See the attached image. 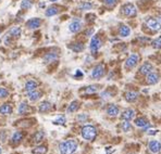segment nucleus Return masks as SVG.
<instances>
[{
  "label": "nucleus",
  "instance_id": "9b49d317",
  "mask_svg": "<svg viewBox=\"0 0 161 154\" xmlns=\"http://www.w3.org/2000/svg\"><path fill=\"white\" fill-rule=\"evenodd\" d=\"M80 28H82V22L80 20H74L69 25V30L71 33H78L80 30Z\"/></svg>",
  "mask_w": 161,
  "mask_h": 154
},
{
  "label": "nucleus",
  "instance_id": "6ab92c4d",
  "mask_svg": "<svg viewBox=\"0 0 161 154\" xmlns=\"http://www.w3.org/2000/svg\"><path fill=\"white\" fill-rule=\"evenodd\" d=\"M134 123L137 127H140V128H147L149 126V121H147L146 118H144V117H138V118L135 119Z\"/></svg>",
  "mask_w": 161,
  "mask_h": 154
},
{
  "label": "nucleus",
  "instance_id": "c9c22d12",
  "mask_svg": "<svg viewBox=\"0 0 161 154\" xmlns=\"http://www.w3.org/2000/svg\"><path fill=\"white\" fill-rule=\"evenodd\" d=\"M104 3L109 8H112L116 4V0H104Z\"/></svg>",
  "mask_w": 161,
  "mask_h": 154
},
{
  "label": "nucleus",
  "instance_id": "2eb2a0df",
  "mask_svg": "<svg viewBox=\"0 0 161 154\" xmlns=\"http://www.w3.org/2000/svg\"><path fill=\"white\" fill-rule=\"evenodd\" d=\"M135 116V111L133 110V109H127V110H125L124 112L122 113V115H121V118L123 119V121H131V119L134 118Z\"/></svg>",
  "mask_w": 161,
  "mask_h": 154
},
{
  "label": "nucleus",
  "instance_id": "a19ab883",
  "mask_svg": "<svg viewBox=\"0 0 161 154\" xmlns=\"http://www.w3.org/2000/svg\"><path fill=\"white\" fill-rule=\"evenodd\" d=\"M92 33H94V30H92V28H89L88 30H86V32H85V35L89 37V36L92 35Z\"/></svg>",
  "mask_w": 161,
  "mask_h": 154
},
{
  "label": "nucleus",
  "instance_id": "4468645a",
  "mask_svg": "<svg viewBox=\"0 0 161 154\" xmlns=\"http://www.w3.org/2000/svg\"><path fill=\"white\" fill-rule=\"evenodd\" d=\"M138 97H139V93L136 91H127L124 95V99L127 102H135L138 99Z\"/></svg>",
  "mask_w": 161,
  "mask_h": 154
},
{
  "label": "nucleus",
  "instance_id": "f03ea898",
  "mask_svg": "<svg viewBox=\"0 0 161 154\" xmlns=\"http://www.w3.org/2000/svg\"><path fill=\"white\" fill-rule=\"evenodd\" d=\"M82 137H83L85 140H88V141H92L95 140L96 136H97V130L96 128L92 125H86L82 128Z\"/></svg>",
  "mask_w": 161,
  "mask_h": 154
},
{
  "label": "nucleus",
  "instance_id": "58836bf2",
  "mask_svg": "<svg viewBox=\"0 0 161 154\" xmlns=\"http://www.w3.org/2000/svg\"><path fill=\"white\" fill-rule=\"evenodd\" d=\"M78 119L80 121H86V119H87V115H86V114H80V115L78 116Z\"/></svg>",
  "mask_w": 161,
  "mask_h": 154
},
{
  "label": "nucleus",
  "instance_id": "f704fd0d",
  "mask_svg": "<svg viewBox=\"0 0 161 154\" xmlns=\"http://www.w3.org/2000/svg\"><path fill=\"white\" fill-rule=\"evenodd\" d=\"M64 123H66V117H64V116H59L57 119L54 121V125H63Z\"/></svg>",
  "mask_w": 161,
  "mask_h": 154
},
{
  "label": "nucleus",
  "instance_id": "c85d7f7f",
  "mask_svg": "<svg viewBox=\"0 0 161 154\" xmlns=\"http://www.w3.org/2000/svg\"><path fill=\"white\" fill-rule=\"evenodd\" d=\"M9 34L12 36V37H19V36L21 35V27H19V26H14V27H12L11 30H9Z\"/></svg>",
  "mask_w": 161,
  "mask_h": 154
},
{
  "label": "nucleus",
  "instance_id": "f3484780",
  "mask_svg": "<svg viewBox=\"0 0 161 154\" xmlns=\"http://www.w3.org/2000/svg\"><path fill=\"white\" fill-rule=\"evenodd\" d=\"M69 48L72 51H74V52L78 53V52H82L85 47H84V44H82V42H73V44H69Z\"/></svg>",
  "mask_w": 161,
  "mask_h": 154
},
{
  "label": "nucleus",
  "instance_id": "37998d69",
  "mask_svg": "<svg viewBox=\"0 0 161 154\" xmlns=\"http://www.w3.org/2000/svg\"><path fill=\"white\" fill-rule=\"evenodd\" d=\"M49 1H51V2H56V1H58V0H49Z\"/></svg>",
  "mask_w": 161,
  "mask_h": 154
},
{
  "label": "nucleus",
  "instance_id": "aec40b11",
  "mask_svg": "<svg viewBox=\"0 0 161 154\" xmlns=\"http://www.w3.org/2000/svg\"><path fill=\"white\" fill-rule=\"evenodd\" d=\"M51 104L50 102H48V101H44L42 103L39 104V112L40 113H47L51 110Z\"/></svg>",
  "mask_w": 161,
  "mask_h": 154
},
{
  "label": "nucleus",
  "instance_id": "ea45409f",
  "mask_svg": "<svg viewBox=\"0 0 161 154\" xmlns=\"http://www.w3.org/2000/svg\"><path fill=\"white\" fill-rule=\"evenodd\" d=\"M75 77H83V73L80 72V70H76V72H75Z\"/></svg>",
  "mask_w": 161,
  "mask_h": 154
},
{
  "label": "nucleus",
  "instance_id": "f8f14e48",
  "mask_svg": "<svg viewBox=\"0 0 161 154\" xmlns=\"http://www.w3.org/2000/svg\"><path fill=\"white\" fill-rule=\"evenodd\" d=\"M40 24H42V20L38 18H34V19H31L28 21L26 22V26L31 30H35V28H38L40 26Z\"/></svg>",
  "mask_w": 161,
  "mask_h": 154
},
{
  "label": "nucleus",
  "instance_id": "a878e982",
  "mask_svg": "<svg viewBox=\"0 0 161 154\" xmlns=\"http://www.w3.org/2000/svg\"><path fill=\"white\" fill-rule=\"evenodd\" d=\"M92 8V3L88 2V1H83L78 4V9L82 10V11H87V10H90Z\"/></svg>",
  "mask_w": 161,
  "mask_h": 154
},
{
  "label": "nucleus",
  "instance_id": "7ed1b4c3",
  "mask_svg": "<svg viewBox=\"0 0 161 154\" xmlns=\"http://www.w3.org/2000/svg\"><path fill=\"white\" fill-rule=\"evenodd\" d=\"M121 12L122 14L126 18H134L137 14V10L135 8L133 3H125L124 6L121 8Z\"/></svg>",
  "mask_w": 161,
  "mask_h": 154
},
{
  "label": "nucleus",
  "instance_id": "2f4dec72",
  "mask_svg": "<svg viewBox=\"0 0 161 154\" xmlns=\"http://www.w3.org/2000/svg\"><path fill=\"white\" fill-rule=\"evenodd\" d=\"M32 1L31 0H23L21 2V9H23V10H28V9H31L32 8Z\"/></svg>",
  "mask_w": 161,
  "mask_h": 154
},
{
  "label": "nucleus",
  "instance_id": "c756f323",
  "mask_svg": "<svg viewBox=\"0 0 161 154\" xmlns=\"http://www.w3.org/2000/svg\"><path fill=\"white\" fill-rule=\"evenodd\" d=\"M44 137H45V133H44V131H38V133H36V135L34 136V142H36V143L40 142V141L44 139Z\"/></svg>",
  "mask_w": 161,
  "mask_h": 154
},
{
  "label": "nucleus",
  "instance_id": "ddd939ff",
  "mask_svg": "<svg viewBox=\"0 0 161 154\" xmlns=\"http://www.w3.org/2000/svg\"><path fill=\"white\" fill-rule=\"evenodd\" d=\"M131 28L127 26V25H125V24H121L119 27V35L121 36V37H123V38H126V37H128V36L131 35Z\"/></svg>",
  "mask_w": 161,
  "mask_h": 154
},
{
  "label": "nucleus",
  "instance_id": "9d476101",
  "mask_svg": "<svg viewBox=\"0 0 161 154\" xmlns=\"http://www.w3.org/2000/svg\"><path fill=\"white\" fill-rule=\"evenodd\" d=\"M146 81L148 85H156L159 81V75L154 71L148 75H146Z\"/></svg>",
  "mask_w": 161,
  "mask_h": 154
},
{
  "label": "nucleus",
  "instance_id": "7c9ffc66",
  "mask_svg": "<svg viewBox=\"0 0 161 154\" xmlns=\"http://www.w3.org/2000/svg\"><path fill=\"white\" fill-rule=\"evenodd\" d=\"M46 152H47V148L44 147V145H39V147H37L33 150L34 154H45Z\"/></svg>",
  "mask_w": 161,
  "mask_h": 154
},
{
  "label": "nucleus",
  "instance_id": "72a5a7b5",
  "mask_svg": "<svg viewBox=\"0 0 161 154\" xmlns=\"http://www.w3.org/2000/svg\"><path fill=\"white\" fill-rule=\"evenodd\" d=\"M98 90V86H96V85H92V86H88L86 89H85V91L86 93H95L96 91Z\"/></svg>",
  "mask_w": 161,
  "mask_h": 154
},
{
  "label": "nucleus",
  "instance_id": "49530a36",
  "mask_svg": "<svg viewBox=\"0 0 161 154\" xmlns=\"http://www.w3.org/2000/svg\"><path fill=\"white\" fill-rule=\"evenodd\" d=\"M0 32H1V30H0Z\"/></svg>",
  "mask_w": 161,
  "mask_h": 154
},
{
  "label": "nucleus",
  "instance_id": "cd10ccee",
  "mask_svg": "<svg viewBox=\"0 0 161 154\" xmlns=\"http://www.w3.org/2000/svg\"><path fill=\"white\" fill-rule=\"evenodd\" d=\"M22 138H23V133L21 131H15L13 133V136H12V142L14 143V144H16V143H19L21 141Z\"/></svg>",
  "mask_w": 161,
  "mask_h": 154
},
{
  "label": "nucleus",
  "instance_id": "e433bc0d",
  "mask_svg": "<svg viewBox=\"0 0 161 154\" xmlns=\"http://www.w3.org/2000/svg\"><path fill=\"white\" fill-rule=\"evenodd\" d=\"M9 95V91L4 88H0V98H6Z\"/></svg>",
  "mask_w": 161,
  "mask_h": 154
},
{
  "label": "nucleus",
  "instance_id": "b1692460",
  "mask_svg": "<svg viewBox=\"0 0 161 154\" xmlns=\"http://www.w3.org/2000/svg\"><path fill=\"white\" fill-rule=\"evenodd\" d=\"M40 97H42V92L37 91V90H33V91L28 92V99H30V101H32V102L37 101Z\"/></svg>",
  "mask_w": 161,
  "mask_h": 154
},
{
  "label": "nucleus",
  "instance_id": "5701e85b",
  "mask_svg": "<svg viewBox=\"0 0 161 154\" xmlns=\"http://www.w3.org/2000/svg\"><path fill=\"white\" fill-rule=\"evenodd\" d=\"M0 113L2 114V115H10L12 113V107L10 104L6 103V104H2L1 107H0Z\"/></svg>",
  "mask_w": 161,
  "mask_h": 154
},
{
  "label": "nucleus",
  "instance_id": "79ce46f5",
  "mask_svg": "<svg viewBox=\"0 0 161 154\" xmlns=\"http://www.w3.org/2000/svg\"><path fill=\"white\" fill-rule=\"evenodd\" d=\"M101 97H102V98H110V97H111V95H110V93H108V92H102V93H101Z\"/></svg>",
  "mask_w": 161,
  "mask_h": 154
},
{
  "label": "nucleus",
  "instance_id": "dca6fc26",
  "mask_svg": "<svg viewBox=\"0 0 161 154\" xmlns=\"http://www.w3.org/2000/svg\"><path fill=\"white\" fill-rule=\"evenodd\" d=\"M58 59V54L56 52H48L45 56H44V62L46 64H49L51 62H54Z\"/></svg>",
  "mask_w": 161,
  "mask_h": 154
},
{
  "label": "nucleus",
  "instance_id": "423d86ee",
  "mask_svg": "<svg viewBox=\"0 0 161 154\" xmlns=\"http://www.w3.org/2000/svg\"><path fill=\"white\" fill-rule=\"evenodd\" d=\"M146 25L149 27L150 30L154 32H158L161 30V23L159 22V20L154 18H147L146 19Z\"/></svg>",
  "mask_w": 161,
  "mask_h": 154
},
{
  "label": "nucleus",
  "instance_id": "412c9836",
  "mask_svg": "<svg viewBox=\"0 0 161 154\" xmlns=\"http://www.w3.org/2000/svg\"><path fill=\"white\" fill-rule=\"evenodd\" d=\"M119 112H120L119 107H116V105H114V104L109 105L107 109V114L110 116H116L118 114H119Z\"/></svg>",
  "mask_w": 161,
  "mask_h": 154
},
{
  "label": "nucleus",
  "instance_id": "f257e3e1",
  "mask_svg": "<svg viewBox=\"0 0 161 154\" xmlns=\"http://www.w3.org/2000/svg\"><path fill=\"white\" fill-rule=\"evenodd\" d=\"M61 154H73L78 149V143L74 140H66L59 145Z\"/></svg>",
  "mask_w": 161,
  "mask_h": 154
},
{
  "label": "nucleus",
  "instance_id": "39448f33",
  "mask_svg": "<svg viewBox=\"0 0 161 154\" xmlns=\"http://www.w3.org/2000/svg\"><path fill=\"white\" fill-rule=\"evenodd\" d=\"M100 47H101V40L99 39L98 36H92V38L89 44L90 52H92V54H96L98 52L99 49H100Z\"/></svg>",
  "mask_w": 161,
  "mask_h": 154
},
{
  "label": "nucleus",
  "instance_id": "473e14b6",
  "mask_svg": "<svg viewBox=\"0 0 161 154\" xmlns=\"http://www.w3.org/2000/svg\"><path fill=\"white\" fill-rule=\"evenodd\" d=\"M121 128H122V130L124 133H127V131H130L132 129V126L128 123V121H123L122 124H121Z\"/></svg>",
  "mask_w": 161,
  "mask_h": 154
},
{
  "label": "nucleus",
  "instance_id": "6e6552de",
  "mask_svg": "<svg viewBox=\"0 0 161 154\" xmlns=\"http://www.w3.org/2000/svg\"><path fill=\"white\" fill-rule=\"evenodd\" d=\"M148 149L150 150L151 153H158L161 150V143L157 140H151L148 143Z\"/></svg>",
  "mask_w": 161,
  "mask_h": 154
},
{
  "label": "nucleus",
  "instance_id": "20e7f679",
  "mask_svg": "<svg viewBox=\"0 0 161 154\" xmlns=\"http://www.w3.org/2000/svg\"><path fill=\"white\" fill-rule=\"evenodd\" d=\"M138 62H139V56H138L137 53H133L126 59L125 65L124 66H125V68H127V70H132V68H134L135 66L137 65Z\"/></svg>",
  "mask_w": 161,
  "mask_h": 154
},
{
  "label": "nucleus",
  "instance_id": "393cba45",
  "mask_svg": "<svg viewBox=\"0 0 161 154\" xmlns=\"http://www.w3.org/2000/svg\"><path fill=\"white\" fill-rule=\"evenodd\" d=\"M30 107L27 105L26 103H24V102H22L20 105H19V109H18V111H19V114H21V115H24V114H26L27 112H30Z\"/></svg>",
  "mask_w": 161,
  "mask_h": 154
},
{
  "label": "nucleus",
  "instance_id": "0eeeda50",
  "mask_svg": "<svg viewBox=\"0 0 161 154\" xmlns=\"http://www.w3.org/2000/svg\"><path fill=\"white\" fill-rule=\"evenodd\" d=\"M104 75V64H98L92 68V77L94 79H99Z\"/></svg>",
  "mask_w": 161,
  "mask_h": 154
},
{
  "label": "nucleus",
  "instance_id": "1a4fd4ad",
  "mask_svg": "<svg viewBox=\"0 0 161 154\" xmlns=\"http://www.w3.org/2000/svg\"><path fill=\"white\" fill-rule=\"evenodd\" d=\"M154 71V66H152L151 63L149 62H145L143 65L139 67V73L142 75H148L149 73Z\"/></svg>",
  "mask_w": 161,
  "mask_h": 154
},
{
  "label": "nucleus",
  "instance_id": "bb28decb",
  "mask_svg": "<svg viewBox=\"0 0 161 154\" xmlns=\"http://www.w3.org/2000/svg\"><path fill=\"white\" fill-rule=\"evenodd\" d=\"M78 107H80V103H78V101H73L71 102V104L69 105L68 107V113H73V112H76L78 110Z\"/></svg>",
  "mask_w": 161,
  "mask_h": 154
},
{
  "label": "nucleus",
  "instance_id": "a211bd4d",
  "mask_svg": "<svg viewBox=\"0 0 161 154\" xmlns=\"http://www.w3.org/2000/svg\"><path fill=\"white\" fill-rule=\"evenodd\" d=\"M60 12V8L57 6H50L49 8H47V10L45 11L46 16H54V15L58 14Z\"/></svg>",
  "mask_w": 161,
  "mask_h": 154
},
{
  "label": "nucleus",
  "instance_id": "4c0bfd02",
  "mask_svg": "<svg viewBox=\"0 0 161 154\" xmlns=\"http://www.w3.org/2000/svg\"><path fill=\"white\" fill-rule=\"evenodd\" d=\"M151 44L154 48L159 49V48H161V40H154V41L151 42Z\"/></svg>",
  "mask_w": 161,
  "mask_h": 154
},
{
  "label": "nucleus",
  "instance_id": "4be33fe9",
  "mask_svg": "<svg viewBox=\"0 0 161 154\" xmlns=\"http://www.w3.org/2000/svg\"><path fill=\"white\" fill-rule=\"evenodd\" d=\"M37 86H38V84L36 83L35 80H28V81L25 84V90H26L27 92H31V91H33V90H36Z\"/></svg>",
  "mask_w": 161,
  "mask_h": 154
},
{
  "label": "nucleus",
  "instance_id": "a18cd8bd",
  "mask_svg": "<svg viewBox=\"0 0 161 154\" xmlns=\"http://www.w3.org/2000/svg\"><path fill=\"white\" fill-rule=\"evenodd\" d=\"M0 153H1V148H0Z\"/></svg>",
  "mask_w": 161,
  "mask_h": 154
},
{
  "label": "nucleus",
  "instance_id": "c03bdc74",
  "mask_svg": "<svg viewBox=\"0 0 161 154\" xmlns=\"http://www.w3.org/2000/svg\"><path fill=\"white\" fill-rule=\"evenodd\" d=\"M158 18H159V20H160V21H161V14H159V16H158Z\"/></svg>",
  "mask_w": 161,
  "mask_h": 154
}]
</instances>
